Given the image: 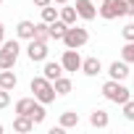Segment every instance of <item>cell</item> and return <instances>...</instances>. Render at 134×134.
<instances>
[{
    "label": "cell",
    "mask_w": 134,
    "mask_h": 134,
    "mask_svg": "<svg viewBox=\"0 0 134 134\" xmlns=\"http://www.w3.org/2000/svg\"><path fill=\"white\" fill-rule=\"evenodd\" d=\"M29 90L34 92V97L40 100V103H45V105H50L53 100H55V84L50 82V79H45V76H34L32 79V84H29Z\"/></svg>",
    "instance_id": "obj_1"
},
{
    "label": "cell",
    "mask_w": 134,
    "mask_h": 134,
    "mask_svg": "<svg viewBox=\"0 0 134 134\" xmlns=\"http://www.w3.org/2000/svg\"><path fill=\"white\" fill-rule=\"evenodd\" d=\"M103 97L110 100V103H116V105H124L126 100H131V97H129V90H126L118 79H108V82L103 84Z\"/></svg>",
    "instance_id": "obj_2"
},
{
    "label": "cell",
    "mask_w": 134,
    "mask_h": 134,
    "mask_svg": "<svg viewBox=\"0 0 134 134\" xmlns=\"http://www.w3.org/2000/svg\"><path fill=\"white\" fill-rule=\"evenodd\" d=\"M19 42L16 40H8L0 45V69H13L16 66V58H19Z\"/></svg>",
    "instance_id": "obj_3"
},
{
    "label": "cell",
    "mask_w": 134,
    "mask_h": 134,
    "mask_svg": "<svg viewBox=\"0 0 134 134\" xmlns=\"http://www.w3.org/2000/svg\"><path fill=\"white\" fill-rule=\"evenodd\" d=\"M87 42H90V32L82 29V26H74V24L69 26V32H66V37H63V45L66 47H74V50H79Z\"/></svg>",
    "instance_id": "obj_4"
},
{
    "label": "cell",
    "mask_w": 134,
    "mask_h": 134,
    "mask_svg": "<svg viewBox=\"0 0 134 134\" xmlns=\"http://www.w3.org/2000/svg\"><path fill=\"white\" fill-rule=\"evenodd\" d=\"M100 16L113 21L118 16H126V0H103V5H100Z\"/></svg>",
    "instance_id": "obj_5"
},
{
    "label": "cell",
    "mask_w": 134,
    "mask_h": 134,
    "mask_svg": "<svg viewBox=\"0 0 134 134\" xmlns=\"http://www.w3.org/2000/svg\"><path fill=\"white\" fill-rule=\"evenodd\" d=\"M47 42H40V40H29V47H26V55H29V60L32 63H42V60H47Z\"/></svg>",
    "instance_id": "obj_6"
},
{
    "label": "cell",
    "mask_w": 134,
    "mask_h": 134,
    "mask_svg": "<svg viewBox=\"0 0 134 134\" xmlns=\"http://www.w3.org/2000/svg\"><path fill=\"white\" fill-rule=\"evenodd\" d=\"M60 63H63V69H66V71H82V63H84V58L79 55V50L69 47V50L63 53Z\"/></svg>",
    "instance_id": "obj_7"
},
{
    "label": "cell",
    "mask_w": 134,
    "mask_h": 134,
    "mask_svg": "<svg viewBox=\"0 0 134 134\" xmlns=\"http://www.w3.org/2000/svg\"><path fill=\"white\" fill-rule=\"evenodd\" d=\"M108 74H110V79H118V82H124L126 76H129V63L121 58V60H113L110 66H108Z\"/></svg>",
    "instance_id": "obj_8"
},
{
    "label": "cell",
    "mask_w": 134,
    "mask_h": 134,
    "mask_svg": "<svg viewBox=\"0 0 134 134\" xmlns=\"http://www.w3.org/2000/svg\"><path fill=\"white\" fill-rule=\"evenodd\" d=\"M76 13H79V19L92 21V19L97 16V8H95L92 0H76Z\"/></svg>",
    "instance_id": "obj_9"
},
{
    "label": "cell",
    "mask_w": 134,
    "mask_h": 134,
    "mask_svg": "<svg viewBox=\"0 0 134 134\" xmlns=\"http://www.w3.org/2000/svg\"><path fill=\"white\" fill-rule=\"evenodd\" d=\"M63 63H53V60H45V69H42V76L45 79H50V82H55L58 76H63Z\"/></svg>",
    "instance_id": "obj_10"
},
{
    "label": "cell",
    "mask_w": 134,
    "mask_h": 134,
    "mask_svg": "<svg viewBox=\"0 0 134 134\" xmlns=\"http://www.w3.org/2000/svg\"><path fill=\"white\" fill-rule=\"evenodd\" d=\"M34 26H37L34 21H26V19L19 21L16 24V37L19 40H34Z\"/></svg>",
    "instance_id": "obj_11"
},
{
    "label": "cell",
    "mask_w": 134,
    "mask_h": 134,
    "mask_svg": "<svg viewBox=\"0 0 134 134\" xmlns=\"http://www.w3.org/2000/svg\"><path fill=\"white\" fill-rule=\"evenodd\" d=\"M82 71L87 74V76H97L100 71H103V63H100V58H84V63H82Z\"/></svg>",
    "instance_id": "obj_12"
},
{
    "label": "cell",
    "mask_w": 134,
    "mask_h": 134,
    "mask_svg": "<svg viewBox=\"0 0 134 134\" xmlns=\"http://www.w3.org/2000/svg\"><path fill=\"white\" fill-rule=\"evenodd\" d=\"M16 84H19V79H16V74L11 69H0V87L3 90H16Z\"/></svg>",
    "instance_id": "obj_13"
},
{
    "label": "cell",
    "mask_w": 134,
    "mask_h": 134,
    "mask_svg": "<svg viewBox=\"0 0 134 134\" xmlns=\"http://www.w3.org/2000/svg\"><path fill=\"white\" fill-rule=\"evenodd\" d=\"M69 26H71V24H66L63 19H55V21L50 24V37H53V40H63L66 32H69Z\"/></svg>",
    "instance_id": "obj_14"
},
{
    "label": "cell",
    "mask_w": 134,
    "mask_h": 134,
    "mask_svg": "<svg viewBox=\"0 0 134 134\" xmlns=\"http://www.w3.org/2000/svg\"><path fill=\"white\" fill-rule=\"evenodd\" d=\"M90 124H92L95 129H105V126L110 124V116H108L105 110H100V108H97V110H92V116H90Z\"/></svg>",
    "instance_id": "obj_15"
},
{
    "label": "cell",
    "mask_w": 134,
    "mask_h": 134,
    "mask_svg": "<svg viewBox=\"0 0 134 134\" xmlns=\"http://www.w3.org/2000/svg\"><path fill=\"white\" fill-rule=\"evenodd\" d=\"M60 126H63V129H74V126H79V113H74V110H63V113H60Z\"/></svg>",
    "instance_id": "obj_16"
},
{
    "label": "cell",
    "mask_w": 134,
    "mask_h": 134,
    "mask_svg": "<svg viewBox=\"0 0 134 134\" xmlns=\"http://www.w3.org/2000/svg\"><path fill=\"white\" fill-rule=\"evenodd\" d=\"M60 19H63L66 24H76V19H79V13H76V5H69V3H66V5L60 8Z\"/></svg>",
    "instance_id": "obj_17"
},
{
    "label": "cell",
    "mask_w": 134,
    "mask_h": 134,
    "mask_svg": "<svg viewBox=\"0 0 134 134\" xmlns=\"http://www.w3.org/2000/svg\"><path fill=\"white\" fill-rule=\"evenodd\" d=\"M34 40H40V42L53 40V37H50V24H47V21H42V24H37V26H34Z\"/></svg>",
    "instance_id": "obj_18"
},
{
    "label": "cell",
    "mask_w": 134,
    "mask_h": 134,
    "mask_svg": "<svg viewBox=\"0 0 134 134\" xmlns=\"http://www.w3.org/2000/svg\"><path fill=\"white\" fill-rule=\"evenodd\" d=\"M29 116L34 118V124H42V121H45V116H47V113H45V103H40V100H37V103L32 105Z\"/></svg>",
    "instance_id": "obj_19"
},
{
    "label": "cell",
    "mask_w": 134,
    "mask_h": 134,
    "mask_svg": "<svg viewBox=\"0 0 134 134\" xmlns=\"http://www.w3.org/2000/svg\"><path fill=\"white\" fill-rule=\"evenodd\" d=\"M53 84H55V92H58V95H69V92H71V79H69V76H58Z\"/></svg>",
    "instance_id": "obj_20"
},
{
    "label": "cell",
    "mask_w": 134,
    "mask_h": 134,
    "mask_svg": "<svg viewBox=\"0 0 134 134\" xmlns=\"http://www.w3.org/2000/svg\"><path fill=\"white\" fill-rule=\"evenodd\" d=\"M40 11H42V21H47V24H53L55 19H60V8L45 5V8H40Z\"/></svg>",
    "instance_id": "obj_21"
},
{
    "label": "cell",
    "mask_w": 134,
    "mask_h": 134,
    "mask_svg": "<svg viewBox=\"0 0 134 134\" xmlns=\"http://www.w3.org/2000/svg\"><path fill=\"white\" fill-rule=\"evenodd\" d=\"M34 103H37V97H21V100L16 103V108H13V110H16V113H26V116H29V110H32V105H34Z\"/></svg>",
    "instance_id": "obj_22"
},
{
    "label": "cell",
    "mask_w": 134,
    "mask_h": 134,
    "mask_svg": "<svg viewBox=\"0 0 134 134\" xmlns=\"http://www.w3.org/2000/svg\"><path fill=\"white\" fill-rule=\"evenodd\" d=\"M121 58H124L126 63H134V42H126V45L121 47Z\"/></svg>",
    "instance_id": "obj_23"
},
{
    "label": "cell",
    "mask_w": 134,
    "mask_h": 134,
    "mask_svg": "<svg viewBox=\"0 0 134 134\" xmlns=\"http://www.w3.org/2000/svg\"><path fill=\"white\" fill-rule=\"evenodd\" d=\"M124 118L126 121H134V100H126L124 103Z\"/></svg>",
    "instance_id": "obj_24"
},
{
    "label": "cell",
    "mask_w": 134,
    "mask_h": 134,
    "mask_svg": "<svg viewBox=\"0 0 134 134\" xmlns=\"http://www.w3.org/2000/svg\"><path fill=\"white\" fill-rule=\"evenodd\" d=\"M8 105H11V90H3V87H0V110L8 108Z\"/></svg>",
    "instance_id": "obj_25"
},
{
    "label": "cell",
    "mask_w": 134,
    "mask_h": 134,
    "mask_svg": "<svg viewBox=\"0 0 134 134\" xmlns=\"http://www.w3.org/2000/svg\"><path fill=\"white\" fill-rule=\"evenodd\" d=\"M121 34H124L126 42H134V24H126V26L121 29Z\"/></svg>",
    "instance_id": "obj_26"
},
{
    "label": "cell",
    "mask_w": 134,
    "mask_h": 134,
    "mask_svg": "<svg viewBox=\"0 0 134 134\" xmlns=\"http://www.w3.org/2000/svg\"><path fill=\"white\" fill-rule=\"evenodd\" d=\"M126 16H134V0H126Z\"/></svg>",
    "instance_id": "obj_27"
},
{
    "label": "cell",
    "mask_w": 134,
    "mask_h": 134,
    "mask_svg": "<svg viewBox=\"0 0 134 134\" xmlns=\"http://www.w3.org/2000/svg\"><path fill=\"white\" fill-rule=\"evenodd\" d=\"M32 3H34L37 8H45V5H50V3H53V0H32Z\"/></svg>",
    "instance_id": "obj_28"
},
{
    "label": "cell",
    "mask_w": 134,
    "mask_h": 134,
    "mask_svg": "<svg viewBox=\"0 0 134 134\" xmlns=\"http://www.w3.org/2000/svg\"><path fill=\"white\" fill-rule=\"evenodd\" d=\"M3 42H5V26L0 24V45H3Z\"/></svg>",
    "instance_id": "obj_29"
},
{
    "label": "cell",
    "mask_w": 134,
    "mask_h": 134,
    "mask_svg": "<svg viewBox=\"0 0 134 134\" xmlns=\"http://www.w3.org/2000/svg\"><path fill=\"white\" fill-rule=\"evenodd\" d=\"M53 3H60V5H66V3H69V0H53Z\"/></svg>",
    "instance_id": "obj_30"
},
{
    "label": "cell",
    "mask_w": 134,
    "mask_h": 134,
    "mask_svg": "<svg viewBox=\"0 0 134 134\" xmlns=\"http://www.w3.org/2000/svg\"><path fill=\"white\" fill-rule=\"evenodd\" d=\"M0 134H3V124H0Z\"/></svg>",
    "instance_id": "obj_31"
},
{
    "label": "cell",
    "mask_w": 134,
    "mask_h": 134,
    "mask_svg": "<svg viewBox=\"0 0 134 134\" xmlns=\"http://www.w3.org/2000/svg\"><path fill=\"white\" fill-rule=\"evenodd\" d=\"M0 3H3V0H0Z\"/></svg>",
    "instance_id": "obj_32"
}]
</instances>
